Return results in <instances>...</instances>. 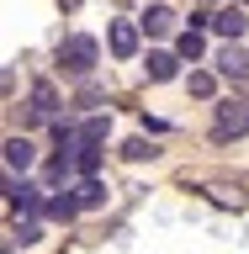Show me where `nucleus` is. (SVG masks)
Masks as SVG:
<instances>
[{"label": "nucleus", "mask_w": 249, "mask_h": 254, "mask_svg": "<svg viewBox=\"0 0 249 254\" xmlns=\"http://www.w3.org/2000/svg\"><path fill=\"white\" fill-rule=\"evenodd\" d=\"M95 59H101V43L85 37V32H69V37L59 43V69H64V74H75V79H90Z\"/></svg>", "instance_id": "nucleus-1"}, {"label": "nucleus", "mask_w": 249, "mask_h": 254, "mask_svg": "<svg viewBox=\"0 0 249 254\" xmlns=\"http://www.w3.org/2000/svg\"><path fill=\"white\" fill-rule=\"evenodd\" d=\"M249 132V95H228L212 106V138L228 143V138H244Z\"/></svg>", "instance_id": "nucleus-2"}, {"label": "nucleus", "mask_w": 249, "mask_h": 254, "mask_svg": "<svg viewBox=\"0 0 249 254\" xmlns=\"http://www.w3.org/2000/svg\"><path fill=\"white\" fill-rule=\"evenodd\" d=\"M5 201H11L16 212H37V206H48L43 196H37V186H32L27 175H16V170H5Z\"/></svg>", "instance_id": "nucleus-3"}, {"label": "nucleus", "mask_w": 249, "mask_h": 254, "mask_svg": "<svg viewBox=\"0 0 249 254\" xmlns=\"http://www.w3.org/2000/svg\"><path fill=\"white\" fill-rule=\"evenodd\" d=\"M106 48L117 59H133V53H138V27H133V21H111L106 27Z\"/></svg>", "instance_id": "nucleus-4"}, {"label": "nucleus", "mask_w": 249, "mask_h": 254, "mask_svg": "<svg viewBox=\"0 0 249 254\" xmlns=\"http://www.w3.org/2000/svg\"><path fill=\"white\" fill-rule=\"evenodd\" d=\"M218 74H228V79H249V53L239 48V37H228V48L218 53Z\"/></svg>", "instance_id": "nucleus-5"}, {"label": "nucleus", "mask_w": 249, "mask_h": 254, "mask_svg": "<svg viewBox=\"0 0 249 254\" xmlns=\"http://www.w3.org/2000/svg\"><path fill=\"white\" fill-rule=\"evenodd\" d=\"M32 164H37V148H32V138H5V170L27 175Z\"/></svg>", "instance_id": "nucleus-6"}, {"label": "nucleus", "mask_w": 249, "mask_h": 254, "mask_svg": "<svg viewBox=\"0 0 249 254\" xmlns=\"http://www.w3.org/2000/svg\"><path fill=\"white\" fill-rule=\"evenodd\" d=\"M212 27H218L223 37H244V32H249V16L239 11V5H223V11L212 16Z\"/></svg>", "instance_id": "nucleus-7"}, {"label": "nucleus", "mask_w": 249, "mask_h": 254, "mask_svg": "<svg viewBox=\"0 0 249 254\" xmlns=\"http://www.w3.org/2000/svg\"><path fill=\"white\" fill-rule=\"evenodd\" d=\"M80 212H95V206H106V186H101V180H95V175H85V180H80Z\"/></svg>", "instance_id": "nucleus-8"}, {"label": "nucleus", "mask_w": 249, "mask_h": 254, "mask_svg": "<svg viewBox=\"0 0 249 254\" xmlns=\"http://www.w3.org/2000/svg\"><path fill=\"white\" fill-rule=\"evenodd\" d=\"M143 32L170 37V32H175V11H170V5H149V16H143Z\"/></svg>", "instance_id": "nucleus-9"}, {"label": "nucleus", "mask_w": 249, "mask_h": 254, "mask_svg": "<svg viewBox=\"0 0 249 254\" xmlns=\"http://www.w3.org/2000/svg\"><path fill=\"white\" fill-rule=\"evenodd\" d=\"M175 53H180V59H191V64L202 59V53H207V43H202V27H186V32H180V37H175Z\"/></svg>", "instance_id": "nucleus-10"}, {"label": "nucleus", "mask_w": 249, "mask_h": 254, "mask_svg": "<svg viewBox=\"0 0 249 254\" xmlns=\"http://www.w3.org/2000/svg\"><path fill=\"white\" fill-rule=\"evenodd\" d=\"M75 170L80 175H95V170H101V148H95V143H85V138L75 143Z\"/></svg>", "instance_id": "nucleus-11"}, {"label": "nucleus", "mask_w": 249, "mask_h": 254, "mask_svg": "<svg viewBox=\"0 0 249 254\" xmlns=\"http://www.w3.org/2000/svg\"><path fill=\"white\" fill-rule=\"evenodd\" d=\"M175 64H180V53H149V79H175Z\"/></svg>", "instance_id": "nucleus-12"}, {"label": "nucleus", "mask_w": 249, "mask_h": 254, "mask_svg": "<svg viewBox=\"0 0 249 254\" xmlns=\"http://www.w3.org/2000/svg\"><path fill=\"white\" fill-rule=\"evenodd\" d=\"M53 106H59V90H53L48 79H37V85H32V111H37V117H48Z\"/></svg>", "instance_id": "nucleus-13"}, {"label": "nucleus", "mask_w": 249, "mask_h": 254, "mask_svg": "<svg viewBox=\"0 0 249 254\" xmlns=\"http://www.w3.org/2000/svg\"><path fill=\"white\" fill-rule=\"evenodd\" d=\"M48 217H59V222H69L80 212V196H48V206H43Z\"/></svg>", "instance_id": "nucleus-14"}, {"label": "nucleus", "mask_w": 249, "mask_h": 254, "mask_svg": "<svg viewBox=\"0 0 249 254\" xmlns=\"http://www.w3.org/2000/svg\"><path fill=\"white\" fill-rule=\"evenodd\" d=\"M191 95H196V101H212V95H218V74L196 69V74H191Z\"/></svg>", "instance_id": "nucleus-15"}, {"label": "nucleus", "mask_w": 249, "mask_h": 254, "mask_svg": "<svg viewBox=\"0 0 249 254\" xmlns=\"http://www.w3.org/2000/svg\"><path fill=\"white\" fill-rule=\"evenodd\" d=\"M106 132H111V117H85V127H80V138H85V143H101Z\"/></svg>", "instance_id": "nucleus-16"}, {"label": "nucleus", "mask_w": 249, "mask_h": 254, "mask_svg": "<svg viewBox=\"0 0 249 254\" xmlns=\"http://www.w3.org/2000/svg\"><path fill=\"white\" fill-rule=\"evenodd\" d=\"M11 238H16V244H37V238H43V228H37V217L27 212V217H21V222L11 228Z\"/></svg>", "instance_id": "nucleus-17"}, {"label": "nucleus", "mask_w": 249, "mask_h": 254, "mask_svg": "<svg viewBox=\"0 0 249 254\" xmlns=\"http://www.w3.org/2000/svg\"><path fill=\"white\" fill-rule=\"evenodd\" d=\"M154 154H159V148H154L149 138H127V143H122V159H133V164H138V159H154Z\"/></svg>", "instance_id": "nucleus-18"}, {"label": "nucleus", "mask_w": 249, "mask_h": 254, "mask_svg": "<svg viewBox=\"0 0 249 254\" xmlns=\"http://www.w3.org/2000/svg\"><path fill=\"white\" fill-rule=\"evenodd\" d=\"M75 106H80V111H90V106H101V85H95V79H85V85H80V95H75Z\"/></svg>", "instance_id": "nucleus-19"}, {"label": "nucleus", "mask_w": 249, "mask_h": 254, "mask_svg": "<svg viewBox=\"0 0 249 254\" xmlns=\"http://www.w3.org/2000/svg\"><path fill=\"white\" fill-rule=\"evenodd\" d=\"M75 5H80V0H64V11H75Z\"/></svg>", "instance_id": "nucleus-20"}]
</instances>
